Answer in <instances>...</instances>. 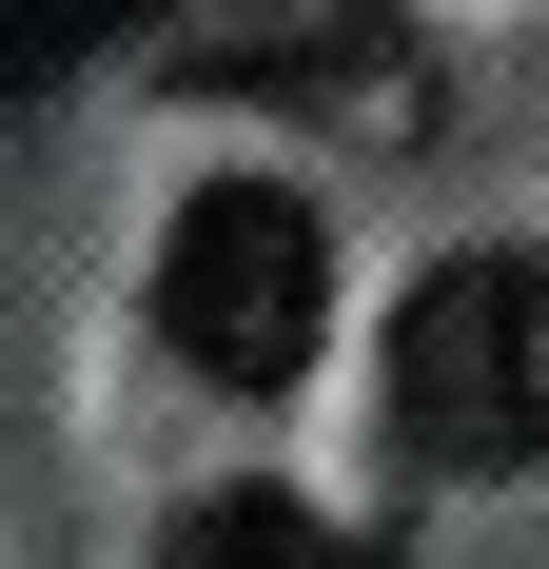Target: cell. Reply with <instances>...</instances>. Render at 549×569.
<instances>
[{
	"mask_svg": "<svg viewBox=\"0 0 549 569\" xmlns=\"http://www.w3.org/2000/svg\"><path fill=\"white\" fill-rule=\"evenodd\" d=\"M158 335L217 373V393H295L333 335V217L295 177H197L158 236Z\"/></svg>",
	"mask_w": 549,
	"mask_h": 569,
	"instance_id": "1",
	"label": "cell"
},
{
	"mask_svg": "<svg viewBox=\"0 0 549 569\" xmlns=\"http://www.w3.org/2000/svg\"><path fill=\"white\" fill-rule=\"evenodd\" d=\"M392 432L432 471H549V256H432L412 276Z\"/></svg>",
	"mask_w": 549,
	"mask_h": 569,
	"instance_id": "2",
	"label": "cell"
},
{
	"mask_svg": "<svg viewBox=\"0 0 549 569\" xmlns=\"http://www.w3.org/2000/svg\"><path fill=\"white\" fill-rule=\"evenodd\" d=\"M177 569H315V511L295 491H217V511H177Z\"/></svg>",
	"mask_w": 549,
	"mask_h": 569,
	"instance_id": "3",
	"label": "cell"
},
{
	"mask_svg": "<svg viewBox=\"0 0 549 569\" xmlns=\"http://www.w3.org/2000/svg\"><path fill=\"white\" fill-rule=\"evenodd\" d=\"M118 20H138V0H0V99H20V79H79Z\"/></svg>",
	"mask_w": 549,
	"mask_h": 569,
	"instance_id": "4",
	"label": "cell"
},
{
	"mask_svg": "<svg viewBox=\"0 0 549 569\" xmlns=\"http://www.w3.org/2000/svg\"><path fill=\"white\" fill-rule=\"evenodd\" d=\"M315 569H392V550H333V530H315Z\"/></svg>",
	"mask_w": 549,
	"mask_h": 569,
	"instance_id": "5",
	"label": "cell"
}]
</instances>
